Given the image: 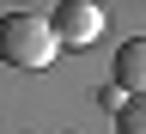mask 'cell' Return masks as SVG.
Wrapping results in <instances>:
<instances>
[{
  "mask_svg": "<svg viewBox=\"0 0 146 134\" xmlns=\"http://www.w3.org/2000/svg\"><path fill=\"white\" fill-rule=\"evenodd\" d=\"M55 55H61V43H55V25L43 12H0V61L43 73Z\"/></svg>",
  "mask_w": 146,
  "mask_h": 134,
  "instance_id": "1",
  "label": "cell"
},
{
  "mask_svg": "<svg viewBox=\"0 0 146 134\" xmlns=\"http://www.w3.org/2000/svg\"><path fill=\"white\" fill-rule=\"evenodd\" d=\"M49 25H55V43H67V49H85V43H98V31H104V12L91 6V0H61V6L49 12Z\"/></svg>",
  "mask_w": 146,
  "mask_h": 134,
  "instance_id": "2",
  "label": "cell"
},
{
  "mask_svg": "<svg viewBox=\"0 0 146 134\" xmlns=\"http://www.w3.org/2000/svg\"><path fill=\"white\" fill-rule=\"evenodd\" d=\"M110 73H116L110 85H116L122 98H146V37H128V43L116 49V67Z\"/></svg>",
  "mask_w": 146,
  "mask_h": 134,
  "instance_id": "3",
  "label": "cell"
},
{
  "mask_svg": "<svg viewBox=\"0 0 146 134\" xmlns=\"http://www.w3.org/2000/svg\"><path fill=\"white\" fill-rule=\"evenodd\" d=\"M116 134H146V98H128L116 110Z\"/></svg>",
  "mask_w": 146,
  "mask_h": 134,
  "instance_id": "4",
  "label": "cell"
}]
</instances>
